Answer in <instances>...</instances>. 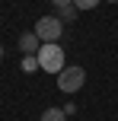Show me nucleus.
I'll use <instances>...</instances> for the list:
<instances>
[{
	"label": "nucleus",
	"mask_w": 118,
	"mask_h": 121,
	"mask_svg": "<svg viewBox=\"0 0 118 121\" xmlns=\"http://www.w3.org/2000/svg\"><path fill=\"white\" fill-rule=\"evenodd\" d=\"M38 64H42V70H48V73H61L64 67H67V57H64V48L57 42H48V45H42V48H38Z\"/></svg>",
	"instance_id": "nucleus-1"
},
{
	"label": "nucleus",
	"mask_w": 118,
	"mask_h": 121,
	"mask_svg": "<svg viewBox=\"0 0 118 121\" xmlns=\"http://www.w3.org/2000/svg\"><path fill=\"white\" fill-rule=\"evenodd\" d=\"M83 83H86V70H83V67H77V64H67L61 73H57V89L67 92V96L80 92Z\"/></svg>",
	"instance_id": "nucleus-2"
},
{
	"label": "nucleus",
	"mask_w": 118,
	"mask_h": 121,
	"mask_svg": "<svg viewBox=\"0 0 118 121\" xmlns=\"http://www.w3.org/2000/svg\"><path fill=\"white\" fill-rule=\"evenodd\" d=\"M32 32H35V35L42 38V45H48V42H61L64 22H61L57 16H42V19L35 22V29H32Z\"/></svg>",
	"instance_id": "nucleus-3"
},
{
	"label": "nucleus",
	"mask_w": 118,
	"mask_h": 121,
	"mask_svg": "<svg viewBox=\"0 0 118 121\" xmlns=\"http://www.w3.org/2000/svg\"><path fill=\"white\" fill-rule=\"evenodd\" d=\"M38 48H42V38H38L35 32H22V35H19V51H22V57L26 54H38Z\"/></svg>",
	"instance_id": "nucleus-4"
},
{
	"label": "nucleus",
	"mask_w": 118,
	"mask_h": 121,
	"mask_svg": "<svg viewBox=\"0 0 118 121\" xmlns=\"http://www.w3.org/2000/svg\"><path fill=\"white\" fill-rule=\"evenodd\" d=\"M35 70H42L38 57H35V54H26V57H22V73H35Z\"/></svg>",
	"instance_id": "nucleus-5"
},
{
	"label": "nucleus",
	"mask_w": 118,
	"mask_h": 121,
	"mask_svg": "<svg viewBox=\"0 0 118 121\" xmlns=\"http://www.w3.org/2000/svg\"><path fill=\"white\" fill-rule=\"evenodd\" d=\"M38 121H67V112H61V108H48V112H42V118Z\"/></svg>",
	"instance_id": "nucleus-6"
},
{
	"label": "nucleus",
	"mask_w": 118,
	"mask_h": 121,
	"mask_svg": "<svg viewBox=\"0 0 118 121\" xmlns=\"http://www.w3.org/2000/svg\"><path fill=\"white\" fill-rule=\"evenodd\" d=\"M77 13H80V10H77L74 3H70V6H61V13H57V19H61V22H70V19H77Z\"/></svg>",
	"instance_id": "nucleus-7"
},
{
	"label": "nucleus",
	"mask_w": 118,
	"mask_h": 121,
	"mask_svg": "<svg viewBox=\"0 0 118 121\" xmlns=\"http://www.w3.org/2000/svg\"><path fill=\"white\" fill-rule=\"evenodd\" d=\"M99 3H102V0H74V6H77L80 13H83V10H93V6H99Z\"/></svg>",
	"instance_id": "nucleus-8"
},
{
	"label": "nucleus",
	"mask_w": 118,
	"mask_h": 121,
	"mask_svg": "<svg viewBox=\"0 0 118 121\" xmlns=\"http://www.w3.org/2000/svg\"><path fill=\"white\" fill-rule=\"evenodd\" d=\"M51 3H54L57 10H61V6H70V3H74V0H51Z\"/></svg>",
	"instance_id": "nucleus-9"
},
{
	"label": "nucleus",
	"mask_w": 118,
	"mask_h": 121,
	"mask_svg": "<svg viewBox=\"0 0 118 121\" xmlns=\"http://www.w3.org/2000/svg\"><path fill=\"white\" fill-rule=\"evenodd\" d=\"M0 57H3V45H0Z\"/></svg>",
	"instance_id": "nucleus-10"
},
{
	"label": "nucleus",
	"mask_w": 118,
	"mask_h": 121,
	"mask_svg": "<svg viewBox=\"0 0 118 121\" xmlns=\"http://www.w3.org/2000/svg\"><path fill=\"white\" fill-rule=\"evenodd\" d=\"M109 3H118V0H109Z\"/></svg>",
	"instance_id": "nucleus-11"
}]
</instances>
